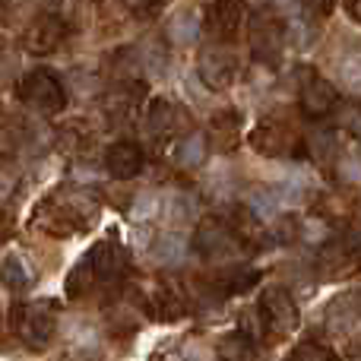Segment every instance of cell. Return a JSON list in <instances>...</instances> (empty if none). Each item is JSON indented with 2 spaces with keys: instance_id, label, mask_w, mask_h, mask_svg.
<instances>
[{
  "instance_id": "obj_26",
  "label": "cell",
  "mask_w": 361,
  "mask_h": 361,
  "mask_svg": "<svg viewBox=\"0 0 361 361\" xmlns=\"http://www.w3.org/2000/svg\"><path fill=\"white\" fill-rule=\"evenodd\" d=\"M282 361H339V355L330 349V345L317 343V339H305V343L292 345V352H288Z\"/></svg>"
},
{
  "instance_id": "obj_1",
  "label": "cell",
  "mask_w": 361,
  "mask_h": 361,
  "mask_svg": "<svg viewBox=\"0 0 361 361\" xmlns=\"http://www.w3.org/2000/svg\"><path fill=\"white\" fill-rule=\"evenodd\" d=\"M99 219V203L82 190H54L35 206V225L51 238H73Z\"/></svg>"
},
{
  "instance_id": "obj_17",
  "label": "cell",
  "mask_w": 361,
  "mask_h": 361,
  "mask_svg": "<svg viewBox=\"0 0 361 361\" xmlns=\"http://www.w3.org/2000/svg\"><path fill=\"white\" fill-rule=\"evenodd\" d=\"M209 140L216 152H235L241 146V114L231 111V108L216 111L209 121Z\"/></svg>"
},
{
  "instance_id": "obj_9",
  "label": "cell",
  "mask_w": 361,
  "mask_h": 361,
  "mask_svg": "<svg viewBox=\"0 0 361 361\" xmlns=\"http://www.w3.org/2000/svg\"><path fill=\"white\" fill-rule=\"evenodd\" d=\"M244 16H247V6H244V0H212V4L206 6L203 29L209 32L212 42L228 44L231 38L241 32Z\"/></svg>"
},
{
  "instance_id": "obj_10",
  "label": "cell",
  "mask_w": 361,
  "mask_h": 361,
  "mask_svg": "<svg viewBox=\"0 0 361 361\" xmlns=\"http://www.w3.org/2000/svg\"><path fill=\"white\" fill-rule=\"evenodd\" d=\"M247 143L254 146L260 156H269V159H282L288 156V152L295 149V143H298V137H295V130L286 124V121L279 118H263L260 124L250 130Z\"/></svg>"
},
{
  "instance_id": "obj_31",
  "label": "cell",
  "mask_w": 361,
  "mask_h": 361,
  "mask_svg": "<svg viewBox=\"0 0 361 361\" xmlns=\"http://www.w3.org/2000/svg\"><path fill=\"white\" fill-rule=\"evenodd\" d=\"M127 10L137 13V16H146V13H152L159 6V0H124Z\"/></svg>"
},
{
  "instance_id": "obj_27",
  "label": "cell",
  "mask_w": 361,
  "mask_h": 361,
  "mask_svg": "<svg viewBox=\"0 0 361 361\" xmlns=\"http://www.w3.org/2000/svg\"><path fill=\"white\" fill-rule=\"evenodd\" d=\"M23 146V133L10 124H0V159H13Z\"/></svg>"
},
{
  "instance_id": "obj_13",
  "label": "cell",
  "mask_w": 361,
  "mask_h": 361,
  "mask_svg": "<svg viewBox=\"0 0 361 361\" xmlns=\"http://www.w3.org/2000/svg\"><path fill=\"white\" fill-rule=\"evenodd\" d=\"M67 38V23L57 13H42L35 23L25 29L23 35V48L29 54H54Z\"/></svg>"
},
{
  "instance_id": "obj_7",
  "label": "cell",
  "mask_w": 361,
  "mask_h": 361,
  "mask_svg": "<svg viewBox=\"0 0 361 361\" xmlns=\"http://www.w3.org/2000/svg\"><path fill=\"white\" fill-rule=\"evenodd\" d=\"M19 99L42 114H57L67 105V92H63L61 80L51 70H32V73H25L23 82H19Z\"/></svg>"
},
{
  "instance_id": "obj_18",
  "label": "cell",
  "mask_w": 361,
  "mask_h": 361,
  "mask_svg": "<svg viewBox=\"0 0 361 361\" xmlns=\"http://www.w3.org/2000/svg\"><path fill=\"white\" fill-rule=\"evenodd\" d=\"M149 130L156 137H178L180 130H187V114L180 111L175 102L156 99L149 105Z\"/></svg>"
},
{
  "instance_id": "obj_24",
  "label": "cell",
  "mask_w": 361,
  "mask_h": 361,
  "mask_svg": "<svg viewBox=\"0 0 361 361\" xmlns=\"http://www.w3.org/2000/svg\"><path fill=\"white\" fill-rule=\"evenodd\" d=\"M92 282H95L92 263H89V257H82V260H76L73 267H70L67 279H63V295H67V298H82V295H89Z\"/></svg>"
},
{
  "instance_id": "obj_16",
  "label": "cell",
  "mask_w": 361,
  "mask_h": 361,
  "mask_svg": "<svg viewBox=\"0 0 361 361\" xmlns=\"http://www.w3.org/2000/svg\"><path fill=\"white\" fill-rule=\"evenodd\" d=\"M146 314H149L152 320H162V324H175L187 314V298L180 295L178 286H159L156 295H149L146 298Z\"/></svg>"
},
{
  "instance_id": "obj_29",
  "label": "cell",
  "mask_w": 361,
  "mask_h": 361,
  "mask_svg": "<svg viewBox=\"0 0 361 361\" xmlns=\"http://www.w3.org/2000/svg\"><path fill=\"white\" fill-rule=\"evenodd\" d=\"M339 73H343V82L352 89V92H361V54L345 57L343 67H339Z\"/></svg>"
},
{
  "instance_id": "obj_32",
  "label": "cell",
  "mask_w": 361,
  "mask_h": 361,
  "mask_svg": "<svg viewBox=\"0 0 361 361\" xmlns=\"http://www.w3.org/2000/svg\"><path fill=\"white\" fill-rule=\"evenodd\" d=\"M38 0H4L6 10H25V6H35Z\"/></svg>"
},
{
  "instance_id": "obj_21",
  "label": "cell",
  "mask_w": 361,
  "mask_h": 361,
  "mask_svg": "<svg viewBox=\"0 0 361 361\" xmlns=\"http://www.w3.org/2000/svg\"><path fill=\"white\" fill-rule=\"evenodd\" d=\"M149 250H152V260L156 263H162V267H178L187 257V241L178 231H165V235L156 238V244H152Z\"/></svg>"
},
{
  "instance_id": "obj_2",
  "label": "cell",
  "mask_w": 361,
  "mask_h": 361,
  "mask_svg": "<svg viewBox=\"0 0 361 361\" xmlns=\"http://www.w3.org/2000/svg\"><path fill=\"white\" fill-rule=\"evenodd\" d=\"M13 333L19 343L32 352H44L57 333V301L42 298V301H23L10 311Z\"/></svg>"
},
{
  "instance_id": "obj_4",
  "label": "cell",
  "mask_w": 361,
  "mask_h": 361,
  "mask_svg": "<svg viewBox=\"0 0 361 361\" xmlns=\"http://www.w3.org/2000/svg\"><path fill=\"white\" fill-rule=\"evenodd\" d=\"M358 267H361V225L326 241L317 254V269L324 279H343V276L355 273Z\"/></svg>"
},
{
  "instance_id": "obj_25",
  "label": "cell",
  "mask_w": 361,
  "mask_h": 361,
  "mask_svg": "<svg viewBox=\"0 0 361 361\" xmlns=\"http://www.w3.org/2000/svg\"><path fill=\"white\" fill-rule=\"evenodd\" d=\"M219 358L222 361H254V339L247 333L235 330L219 339Z\"/></svg>"
},
{
  "instance_id": "obj_28",
  "label": "cell",
  "mask_w": 361,
  "mask_h": 361,
  "mask_svg": "<svg viewBox=\"0 0 361 361\" xmlns=\"http://www.w3.org/2000/svg\"><path fill=\"white\" fill-rule=\"evenodd\" d=\"M311 152H314V159H330V156H336V137H333V130H320V133H314L311 137Z\"/></svg>"
},
{
  "instance_id": "obj_15",
  "label": "cell",
  "mask_w": 361,
  "mask_h": 361,
  "mask_svg": "<svg viewBox=\"0 0 361 361\" xmlns=\"http://www.w3.org/2000/svg\"><path fill=\"white\" fill-rule=\"evenodd\" d=\"M260 282V269L254 267H225L209 279V295L219 298H231V295H244Z\"/></svg>"
},
{
  "instance_id": "obj_20",
  "label": "cell",
  "mask_w": 361,
  "mask_h": 361,
  "mask_svg": "<svg viewBox=\"0 0 361 361\" xmlns=\"http://www.w3.org/2000/svg\"><path fill=\"white\" fill-rule=\"evenodd\" d=\"M200 29H203L200 10H178V13H171L169 23H165V38H169L175 48H187V44L197 42Z\"/></svg>"
},
{
  "instance_id": "obj_6",
  "label": "cell",
  "mask_w": 361,
  "mask_h": 361,
  "mask_svg": "<svg viewBox=\"0 0 361 361\" xmlns=\"http://www.w3.org/2000/svg\"><path fill=\"white\" fill-rule=\"evenodd\" d=\"M244 244L235 238V231L228 228L225 216H209L200 219L197 231H193V250H197L203 260L216 263V260H228V257L241 254Z\"/></svg>"
},
{
  "instance_id": "obj_11",
  "label": "cell",
  "mask_w": 361,
  "mask_h": 361,
  "mask_svg": "<svg viewBox=\"0 0 361 361\" xmlns=\"http://www.w3.org/2000/svg\"><path fill=\"white\" fill-rule=\"evenodd\" d=\"M89 263H92L95 279L102 282H121L127 276V267H130V254L127 247L118 241V238H102L95 241V247L89 250Z\"/></svg>"
},
{
  "instance_id": "obj_19",
  "label": "cell",
  "mask_w": 361,
  "mask_h": 361,
  "mask_svg": "<svg viewBox=\"0 0 361 361\" xmlns=\"http://www.w3.org/2000/svg\"><path fill=\"white\" fill-rule=\"evenodd\" d=\"M0 279H4V286L10 288L13 295H23L35 286V269H32V263L25 260L23 254L10 250V254L4 257V263H0Z\"/></svg>"
},
{
  "instance_id": "obj_33",
  "label": "cell",
  "mask_w": 361,
  "mask_h": 361,
  "mask_svg": "<svg viewBox=\"0 0 361 361\" xmlns=\"http://www.w3.org/2000/svg\"><path fill=\"white\" fill-rule=\"evenodd\" d=\"M345 10H349V16L361 23V0H345Z\"/></svg>"
},
{
  "instance_id": "obj_23",
  "label": "cell",
  "mask_w": 361,
  "mask_h": 361,
  "mask_svg": "<svg viewBox=\"0 0 361 361\" xmlns=\"http://www.w3.org/2000/svg\"><path fill=\"white\" fill-rule=\"evenodd\" d=\"M358 317H361V292L339 295L330 305V324L336 326V330H349Z\"/></svg>"
},
{
  "instance_id": "obj_22",
  "label": "cell",
  "mask_w": 361,
  "mask_h": 361,
  "mask_svg": "<svg viewBox=\"0 0 361 361\" xmlns=\"http://www.w3.org/2000/svg\"><path fill=\"white\" fill-rule=\"evenodd\" d=\"M206 156H209V143H206L203 133H190V137H184L175 149V162L180 165V169H200V165L206 162Z\"/></svg>"
},
{
  "instance_id": "obj_30",
  "label": "cell",
  "mask_w": 361,
  "mask_h": 361,
  "mask_svg": "<svg viewBox=\"0 0 361 361\" xmlns=\"http://www.w3.org/2000/svg\"><path fill=\"white\" fill-rule=\"evenodd\" d=\"M333 4H336V0H301V6H305V13H307L311 19H324V16H330Z\"/></svg>"
},
{
  "instance_id": "obj_14",
  "label": "cell",
  "mask_w": 361,
  "mask_h": 361,
  "mask_svg": "<svg viewBox=\"0 0 361 361\" xmlns=\"http://www.w3.org/2000/svg\"><path fill=\"white\" fill-rule=\"evenodd\" d=\"M105 169L114 180H130L143 171V152H140V146L130 143V140L111 143L105 152Z\"/></svg>"
},
{
  "instance_id": "obj_12",
  "label": "cell",
  "mask_w": 361,
  "mask_h": 361,
  "mask_svg": "<svg viewBox=\"0 0 361 361\" xmlns=\"http://www.w3.org/2000/svg\"><path fill=\"white\" fill-rule=\"evenodd\" d=\"M197 73L200 80L206 82V89H225L231 86L238 73V63H235V54H231L225 44L212 42L200 51V61H197Z\"/></svg>"
},
{
  "instance_id": "obj_5",
  "label": "cell",
  "mask_w": 361,
  "mask_h": 361,
  "mask_svg": "<svg viewBox=\"0 0 361 361\" xmlns=\"http://www.w3.org/2000/svg\"><path fill=\"white\" fill-rule=\"evenodd\" d=\"M257 311H260L263 330H269L276 339L295 333V330H298V324H301L298 305H295L292 292H288V288H282V286H267V288H263Z\"/></svg>"
},
{
  "instance_id": "obj_8",
  "label": "cell",
  "mask_w": 361,
  "mask_h": 361,
  "mask_svg": "<svg viewBox=\"0 0 361 361\" xmlns=\"http://www.w3.org/2000/svg\"><path fill=\"white\" fill-rule=\"evenodd\" d=\"M298 102L307 118H324L339 102L333 82H326L314 67H298Z\"/></svg>"
},
{
  "instance_id": "obj_3",
  "label": "cell",
  "mask_w": 361,
  "mask_h": 361,
  "mask_svg": "<svg viewBox=\"0 0 361 361\" xmlns=\"http://www.w3.org/2000/svg\"><path fill=\"white\" fill-rule=\"evenodd\" d=\"M247 38H250V54L263 67H276L282 61V54H286V25L273 13H254L247 25Z\"/></svg>"
},
{
  "instance_id": "obj_34",
  "label": "cell",
  "mask_w": 361,
  "mask_h": 361,
  "mask_svg": "<svg viewBox=\"0 0 361 361\" xmlns=\"http://www.w3.org/2000/svg\"><path fill=\"white\" fill-rule=\"evenodd\" d=\"M352 130H355V133H358V140H361V121H358V124H355V127H352Z\"/></svg>"
}]
</instances>
